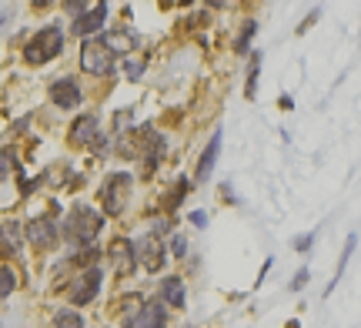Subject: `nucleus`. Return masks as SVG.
I'll return each instance as SVG.
<instances>
[{
	"mask_svg": "<svg viewBox=\"0 0 361 328\" xmlns=\"http://www.w3.org/2000/svg\"><path fill=\"white\" fill-rule=\"evenodd\" d=\"M101 231V214L87 205H74L67 211V221H64V235L74 241V245H90Z\"/></svg>",
	"mask_w": 361,
	"mask_h": 328,
	"instance_id": "obj_1",
	"label": "nucleus"
},
{
	"mask_svg": "<svg viewBox=\"0 0 361 328\" xmlns=\"http://www.w3.org/2000/svg\"><path fill=\"white\" fill-rule=\"evenodd\" d=\"M61 47H64V34H61V27L51 24V27H44V30H37V37L24 47V61L27 64H44V61L57 57Z\"/></svg>",
	"mask_w": 361,
	"mask_h": 328,
	"instance_id": "obj_2",
	"label": "nucleus"
},
{
	"mask_svg": "<svg viewBox=\"0 0 361 328\" xmlns=\"http://www.w3.org/2000/svg\"><path fill=\"white\" fill-rule=\"evenodd\" d=\"M80 67L87 71V74H111L114 71V51L104 44V40H87L84 47H80Z\"/></svg>",
	"mask_w": 361,
	"mask_h": 328,
	"instance_id": "obj_3",
	"label": "nucleus"
},
{
	"mask_svg": "<svg viewBox=\"0 0 361 328\" xmlns=\"http://www.w3.org/2000/svg\"><path fill=\"white\" fill-rule=\"evenodd\" d=\"M128 198H130V174H111L101 184V201L107 214H121L124 205H128Z\"/></svg>",
	"mask_w": 361,
	"mask_h": 328,
	"instance_id": "obj_4",
	"label": "nucleus"
},
{
	"mask_svg": "<svg viewBox=\"0 0 361 328\" xmlns=\"http://www.w3.org/2000/svg\"><path fill=\"white\" fill-rule=\"evenodd\" d=\"M164 245H161V238L157 235H144L137 245H134V258L147 268V272H157L161 265H164Z\"/></svg>",
	"mask_w": 361,
	"mask_h": 328,
	"instance_id": "obj_5",
	"label": "nucleus"
},
{
	"mask_svg": "<svg viewBox=\"0 0 361 328\" xmlns=\"http://www.w3.org/2000/svg\"><path fill=\"white\" fill-rule=\"evenodd\" d=\"M97 288H101V272H97V268H87V272H80V275L74 278L71 298H74V305H90L94 295H97Z\"/></svg>",
	"mask_w": 361,
	"mask_h": 328,
	"instance_id": "obj_6",
	"label": "nucleus"
},
{
	"mask_svg": "<svg viewBox=\"0 0 361 328\" xmlns=\"http://www.w3.org/2000/svg\"><path fill=\"white\" fill-rule=\"evenodd\" d=\"M27 241L34 245V248H54V241H57V228H54L51 218H34V221L27 224Z\"/></svg>",
	"mask_w": 361,
	"mask_h": 328,
	"instance_id": "obj_7",
	"label": "nucleus"
},
{
	"mask_svg": "<svg viewBox=\"0 0 361 328\" xmlns=\"http://www.w3.org/2000/svg\"><path fill=\"white\" fill-rule=\"evenodd\" d=\"M107 255H111V265H114L117 275H130V272H134V265H137V258H134V245L124 241V238H117L114 245L107 248Z\"/></svg>",
	"mask_w": 361,
	"mask_h": 328,
	"instance_id": "obj_8",
	"label": "nucleus"
},
{
	"mask_svg": "<svg viewBox=\"0 0 361 328\" xmlns=\"http://www.w3.org/2000/svg\"><path fill=\"white\" fill-rule=\"evenodd\" d=\"M164 305H157V302H147L137 312V315H130L128 318V328H161L164 325Z\"/></svg>",
	"mask_w": 361,
	"mask_h": 328,
	"instance_id": "obj_9",
	"label": "nucleus"
},
{
	"mask_svg": "<svg viewBox=\"0 0 361 328\" xmlns=\"http://www.w3.org/2000/svg\"><path fill=\"white\" fill-rule=\"evenodd\" d=\"M51 101L57 107H78L80 104V87H78V80H71V78H61L57 84L51 87Z\"/></svg>",
	"mask_w": 361,
	"mask_h": 328,
	"instance_id": "obj_10",
	"label": "nucleus"
},
{
	"mask_svg": "<svg viewBox=\"0 0 361 328\" xmlns=\"http://www.w3.org/2000/svg\"><path fill=\"white\" fill-rule=\"evenodd\" d=\"M90 141H97V118L84 114V118H78L74 128H71V145L84 147V145H90Z\"/></svg>",
	"mask_w": 361,
	"mask_h": 328,
	"instance_id": "obj_11",
	"label": "nucleus"
},
{
	"mask_svg": "<svg viewBox=\"0 0 361 328\" xmlns=\"http://www.w3.org/2000/svg\"><path fill=\"white\" fill-rule=\"evenodd\" d=\"M20 245H24V228L17 221L0 224V251H17Z\"/></svg>",
	"mask_w": 361,
	"mask_h": 328,
	"instance_id": "obj_12",
	"label": "nucleus"
},
{
	"mask_svg": "<svg viewBox=\"0 0 361 328\" xmlns=\"http://www.w3.org/2000/svg\"><path fill=\"white\" fill-rule=\"evenodd\" d=\"M218 154H221V131H214L211 145L204 147V154H201V161H197V181H204L207 174H211V168H214Z\"/></svg>",
	"mask_w": 361,
	"mask_h": 328,
	"instance_id": "obj_13",
	"label": "nucleus"
},
{
	"mask_svg": "<svg viewBox=\"0 0 361 328\" xmlns=\"http://www.w3.org/2000/svg\"><path fill=\"white\" fill-rule=\"evenodd\" d=\"M161 298H164V302L168 305H184L188 302V291H184V281H180V278H164V281H161Z\"/></svg>",
	"mask_w": 361,
	"mask_h": 328,
	"instance_id": "obj_14",
	"label": "nucleus"
},
{
	"mask_svg": "<svg viewBox=\"0 0 361 328\" xmlns=\"http://www.w3.org/2000/svg\"><path fill=\"white\" fill-rule=\"evenodd\" d=\"M104 17H107V7H97V11L87 13V17H78V20H74V34H94V30H101Z\"/></svg>",
	"mask_w": 361,
	"mask_h": 328,
	"instance_id": "obj_15",
	"label": "nucleus"
},
{
	"mask_svg": "<svg viewBox=\"0 0 361 328\" xmlns=\"http://www.w3.org/2000/svg\"><path fill=\"white\" fill-rule=\"evenodd\" d=\"M97 7H104V0H67V13L78 20V17H87L94 13Z\"/></svg>",
	"mask_w": 361,
	"mask_h": 328,
	"instance_id": "obj_16",
	"label": "nucleus"
},
{
	"mask_svg": "<svg viewBox=\"0 0 361 328\" xmlns=\"http://www.w3.org/2000/svg\"><path fill=\"white\" fill-rule=\"evenodd\" d=\"M51 328H84V322H80L78 312L64 308V312H57V315H54V325Z\"/></svg>",
	"mask_w": 361,
	"mask_h": 328,
	"instance_id": "obj_17",
	"label": "nucleus"
},
{
	"mask_svg": "<svg viewBox=\"0 0 361 328\" xmlns=\"http://www.w3.org/2000/svg\"><path fill=\"white\" fill-rule=\"evenodd\" d=\"M13 285H17V278H13V272H11V268H4V265H0V298H7V295L13 291Z\"/></svg>",
	"mask_w": 361,
	"mask_h": 328,
	"instance_id": "obj_18",
	"label": "nucleus"
},
{
	"mask_svg": "<svg viewBox=\"0 0 361 328\" xmlns=\"http://www.w3.org/2000/svg\"><path fill=\"white\" fill-rule=\"evenodd\" d=\"M255 30H258V24H255V20H247L245 30H241V37H238V51L241 54L247 51V44H251V37H255Z\"/></svg>",
	"mask_w": 361,
	"mask_h": 328,
	"instance_id": "obj_19",
	"label": "nucleus"
},
{
	"mask_svg": "<svg viewBox=\"0 0 361 328\" xmlns=\"http://www.w3.org/2000/svg\"><path fill=\"white\" fill-rule=\"evenodd\" d=\"M13 164H17V161H13L11 151H0V181H7V178H11Z\"/></svg>",
	"mask_w": 361,
	"mask_h": 328,
	"instance_id": "obj_20",
	"label": "nucleus"
},
{
	"mask_svg": "<svg viewBox=\"0 0 361 328\" xmlns=\"http://www.w3.org/2000/svg\"><path fill=\"white\" fill-rule=\"evenodd\" d=\"M124 74H128V78H141L144 64H141V61H124Z\"/></svg>",
	"mask_w": 361,
	"mask_h": 328,
	"instance_id": "obj_21",
	"label": "nucleus"
},
{
	"mask_svg": "<svg viewBox=\"0 0 361 328\" xmlns=\"http://www.w3.org/2000/svg\"><path fill=\"white\" fill-rule=\"evenodd\" d=\"M171 251H174L178 258H184V251H188V241H184L180 235H174V241H171Z\"/></svg>",
	"mask_w": 361,
	"mask_h": 328,
	"instance_id": "obj_22",
	"label": "nucleus"
},
{
	"mask_svg": "<svg viewBox=\"0 0 361 328\" xmlns=\"http://www.w3.org/2000/svg\"><path fill=\"white\" fill-rule=\"evenodd\" d=\"M311 238H314V235H305V238H298V251H305V248H308V245H311Z\"/></svg>",
	"mask_w": 361,
	"mask_h": 328,
	"instance_id": "obj_23",
	"label": "nucleus"
},
{
	"mask_svg": "<svg viewBox=\"0 0 361 328\" xmlns=\"http://www.w3.org/2000/svg\"><path fill=\"white\" fill-rule=\"evenodd\" d=\"M30 4H34V7H44V4H51V0H30Z\"/></svg>",
	"mask_w": 361,
	"mask_h": 328,
	"instance_id": "obj_24",
	"label": "nucleus"
},
{
	"mask_svg": "<svg viewBox=\"0 0 361 328\" xmlns=\"http://www.w3.org/2000/svg\"><path fill=\"white\" fill-rule=\"evenodd\" d=\"M207 4H221V0H207Z\"/></svg>",
	"mask_w": 361,
	"mask_h": 328,
	"instance_id": "obj_25",
	"label": "nucleus"
}]
</instances>
